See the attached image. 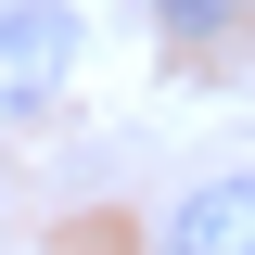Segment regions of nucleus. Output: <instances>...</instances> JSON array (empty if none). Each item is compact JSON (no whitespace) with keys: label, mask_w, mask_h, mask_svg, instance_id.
<instances>
[{"label":"nucleus","mask_w":255,"mask_h":255,"mask_svg":"<svg viewBox=\"0 0 255 255\" xmlns=\"http://www.w3.org/2000/svg\"><path fill=\"white\" fill-rule=\"evenodd\" d=\"M77 77V13L64 0H0V115H51Z\"/></svg>","instance_id":"nucleus-1"},{"label":"nucleus","mask_w":255,"mask_h":255,"mask_svg":"<svg viewBox=\"0 0 255 255\" xmlns=\"http://www.w3.org/2000/svg\"><path fill=\"white\" fill-rule=\"evenodd\" d=\"M166 255H255V166L166 204Z\"/></svg>","instance_id":"nucleus-2"},{"label":"nucleus","mask_w":255,"mask_h":255,"mask_svg":"<svg viewBox=\"0 0 255 255\" xmlns=\"http://www.w3.org/2000/svg\"><path fill=\"white\" fill-rule=\"evenodd\" d=\"M153 26L204 51V38H230V26H243V0H153Z\"/></svg>","instance_id":"nucleus-3"}]
</instances>
